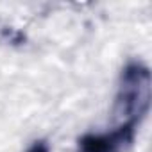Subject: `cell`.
<instances>
[{
	"label": "cell",
	"instance_id": "obj_1",
	"mask_svg": "<svg viewBox=\"0 0 152 152\" xmlns=\"http://www.w3.org/2000/svg\"><path fill=\"white\" fill-rule=\"evenodd\" d=\"M150 100V73L148 68L132 63L122 73V83L116 97V113L125 115V122H136L147 113Z\"/></svg>",
	"mask_w": 152,
	"mask_h": 152
},
{
	"label": "cell",
	"instance_id": "obj_2",
	"mask_svg": "<svg viewBox=\"0 0 152 152\" xmlns=\"http://www.w3.org/2000/svg\"><path fill=\"white\" fill-rule=\"evenodd\" d=\"M134 132L132 125H120L109 134L100 136H86L81 141L83 152H118L125 143L131 141Z\"/></svg>",
	"mask_w": 152,
	"mask_h": 152
},
{
	"label": "cell",
	"instance_id": "obj_3",
	"mask_svg": "<svg viewBox=\"0 0 152 152\" xmlns=\"http://www.w3.org/2000/svg\"><path fill=\"white\" fill-rule=\"evenodd\" d=\"M29 152H48V150H47V145H45L43 141H39V143H36Z\"/></svg>",
	"mask_w": 152,
	"mask_h": 152
}]
</instances>
